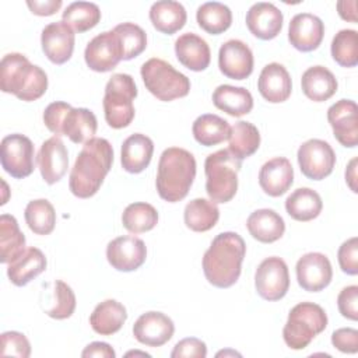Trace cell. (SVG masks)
Returning a JSON list of instances; mask_svg holds the SVG:
<instances>
[{"label": "cell", "instance_id": "cell-27", "mask_svg": "<svg viewBox=\"0 0 358 358\" xmlns=\"http://www.w3.org/2000/svg\"><path fill=\"white\" fill-rule=\"evenodd\" d=\"M46 257L41 249L28 248L21 256L8 263V280L17 287H24L43 273L46 270Z\"/></svg>", "mask_w": 358, "mask_h": 358}, {"label": "cell", "instance_id": "cell-21", "mask_svg": "<svg viewBox=\"0 0 358 358\" xmlns=\"http://www.w3.org/2000/svg\"><path fill=\"white\" fill-rule=\"evenodd\" d=\"M246 27L262 41L274 39L282 28V13L273 3H256L246 13Z\"/></svg>", "mask_w": 358, "mask_h": 358}, {"label": "cell", "instance_id": "cell-49", "mask_svg": "<svg viewBox=\"0 0 358 358\" xmlns=\"http://www.w3.org/2000/svg\"><path fill=\"white\" fill-rule=\"evenodd\" d=\"M331 344L344 354H355L358 351V330L352 327L334 330L331 334Z\"/></svg>", "mask_w": 358, "mask_h": 358}, {"label": "cell", "instance_id": "cell-39", "mask_svg": "<svg viewBox=\"0 0 358 358\" xmlns=\"http://www.w3.org/2000/svg\"><path fill=\"white\" fill-rule=\"evenodd\" d=\"M99 7L90 1H74L69 4L62 14V21L78 34L92 29L99 22Z\"/></svg>", "mask_w": 358, "mask_h": 358}, {"label": "cell", "instance_id": "cell-35", "mask_svg": "<svg viewBox=\"0 0 358 358\" xmlns=\"http://www.w3.org/2000/svg\"><path fill=\"white\" fill-rule=\"evenodd\" d=\"M220 218L217 203L208 199H193L183 211V220L189 229L194 232H206L215 227Z\"/></svg>", "mask_w": 358, "mask_h": 358}, {"label": "cell", "instance_id": "cell-4", "mask_svg": "<svg viewBox=\"0 0 358 358\" xmlns=\"http://www.w3.org/2000/svg\"><path fill=\"white\" fill-rule=\"evenodd\" d=\"M0 88L21 101H36L48 90V76L22 53H7L0 63Z\"/></svg>", "mask_w": 358, "mask_h": 358}, {"label": "cell", "instance_id": "cell-31", "mask_svg": "<svg viewBox=\"0 0 358 358\" xmlns=\"http://www.w3.org/2000/svg\"><path fill=\"white\" fill-rule=\"evenodd\" d=\"M213 103L217 109L234 117H241L253 109V96L243 87L222 84L214 90Z\"/></svg>", "mask_w": 358, "mask_h": 358}, {"label": "cell", "instance_id": "cell-6", "mask_svg": "<svg viewBox=\"0 0 358 358\" xmlns=\"http://www.w3.org/2000/svg\"><path fill=\"white\" fill-rule=\"evenodd\" d=\"M326 327L327 315L324 309L313 302H301L289 310L282 329V338L291 350H303Z\"/></svg>", "mask_w": 358, "mask_h": 358}, {"label": "cell", "instance_id": "cell-43", "mask_svg": "<svg viewBox=\"0 0 358 358\" xmlns=\"http://www.w3.org/2000/svg\"><path fill=\"white\" fill-rule=\"evenodd\" d=\"M113 31L119 36L123 52V60H131L145 50L147 34L140 25L134 22H122L116 25Z\"/></svg>", "mask_w": 358, "mask_h": 358}, {"label": "cell", "instance_id": "cell-33", "mask_svg": "<svg viewBox=\"0 0 358 358\" xmlns=\"http://www.w3.org/2000/svg\"><path fill=\"white\" fill-rule=\"evenodd\" d=\"M323 208L322 197L317 192L309 187H299L294 190L285 200V210L288 215L301 222L315 220Z\"/></svg>", "mask_w": 358, "mask_h": 358}, {"label": "cell", "instance_id": "cell-18", "mask_svg": "<svg viewBox=\"0 0 358 358\" xmlns=\"http://www.w3.org/2000/svg\"><path fill=\"white\" fill-rule=\"evenodd\" d=\"M42 179L48 185L57 183L67 172L69 152L59 136H53L42 143L36 155Z\"/></svg>", "mask_w": 358, "mask_h": 358}, {"label": "cell", "instance_id": "cell-55", "mask_svg": "<svg viewBox=\"0 0 358 358\" xmlns=\"http://www.w3.org/2000/svg\"><path fill=\"white\" fill-rule=\"evenodd\" d=\"M130 355H143V357H150V354H147V352H140V351H129V352L126 354V357H130Z\"/></svg>", "mask_w": 358, "mask_h": 358}, {"label": "cell", "instance_id": "cell-52", "mask_svg": "<svg viewBox=\"0 0 358 358\" xmlns=\"http://www.w3.org/2000/svg\"><path fill=\"white\" fill-rule=\"evenodd\" d=\"M81 357L84 358H90V357H96V358H115L116 352L115 350L108 344V343H102V341H94L91 344H88L83 352Z\"/></svg>", "mask_w": 358, "mask_h": 358}, {"label": "cell", "instance_id": "cell-32", "mask_svg": "<svg viewBox=\"0 0 358 358\" xmlns=\"http://www.w3.org/2000/svg\"><path fill=\"white\" fill-rule=\"evenodd\" d=\"M150 20L157 31L172 35L185 27L187 14L179 1L161 0L151 6Z\"/></svg>", "mask_w": 358, "mask_h": 358}, {"label": "cell", "instance_id": "cell-44", "mask_svg": "<svg viewBox=\"0 0 358 358\" xmlns=\"http://www.w3.org/2000/svg\"><path fill=\"white\" fill-rule=\"evenodd\" d=\"M53 305L46 310V315L56 320H63L70 317L76 310V295L70 285L62 280L53 282Z\"/></svg>", "mask_w": 358, "mask_h": 358}, {"label": "cell", "instance_id": "cell-8", "mask_svg": "<svg viewBox=\"0 0 358 358\" xmlns=\"http://www.w3.org/2000/svg\"><path fill=\"white\" fill-rule=\"evenodd\" d=\"M140 74L145 88L159 101L183 98L190 91V80L162 59H148L143 63Z\"/></svg>", "mask_w": 358, "mask_h": 358}, {"label": "cell", "instance_id": "cell-41", "mask_svg": "<svg viewBox=\"0 0 358 358\" xmlns=\"http://www.w3.org/2000/svg\"><path fill=\"white\" fill-rule=\"evenodd\" d=\"M157 222L158 213L155 207L144 201L129 204L122 214V224L131 234H143L151 231Z\"/></svg>", "mask_w": 358, "mask_h": 358}, {"label": "cell", "instance_id": "cell-48", "mask_svg": "<svg viewBox=\"0 0 358 358\" xmlns=\"http://www.w3.org/2000/svg\"><path fill=\"white\" fill-rule=\"evenodd\" d=\"M337 306L343 317L350 320L358 319V287H344L337 296Z\"/></svg>", "mask_w": 358, "mask_h": 358}, {"label": "cell", "instance_id": "cell-14", "mask_svg": "<svg viewBox=\"0 0 358 358\" xmlns=\"http://www.w3.org/2000/svg\"><path fill=\"white\" fill-rule=\"evenodd\" d=\"M296 281L308 292L324 289L333 278V268L329 257L319 252H309L299 257L295 266Z\"/></svg>", "mask_w": 358, "mask_h": 358}, {"label": "cell", "instance_id": "cell-54", "mask_svg": "<svg viewBox=\"0 0 358 358\" xmlns=\"http://www.w3.org/2000/svg\"><path fill=\"white\" fill-rule=\"evenodd\" d=\"M357 162H358V159H357V157H354V158L348 162L347 169H345V182H347V185L350 186V189H351L354 193L358 192V190H357Z\"/></svg>", "mask_w": 358, "mask_h": 358}, {"label": "cell", "instance_id": "cell-20", "mask_svg": "<svg viewBox=\"0 0 358 358\" xmlns=\"http://www.w3.org/2000/svg\"><path fill=\"white\" fill-rule=\"evenodd\" d=\"M324 25L317 15L299 13L291 18L288 27V41L299 52H312L323 41Z\"/></svg>", "mask_w": 358, "mask_h": 358}, {"label": "cell", "instance_id": "cell-45", "mask_svg": "<svg viewBox=\"0 0 358 358\" xmlns=\"http://www.w3.org/2000/svg\"><path fill=\"white\" fill-rule=\"evenodd\" d=\"M0 354L3 357L28 358L31 355V344L28 338L20 331H4L1 334Z\"/></svg>", "mask_w": 358, "mask_h": 358}, {"label": "cell", "instance_id": "cell-13", "mask_svg": "<svg viewBox=\"0 0 358 358\" xmlns=\"http://www.w3.org/2000/svg\"><path fill=\"white\" fill-rule=\"evenodd\" d=\"M147 257V248L143 239L134 235H124L112 239L106 246V259L117 271H134L141 267Z\"/></svg>", "mask_w": 358, "mask_h": 358}, {"label": "cell", "instance_id": "cell-24", "mask_svg": "<svg viewBox=\"0 0 358 358\" xmlns=\"http://www.w3.org/2000/svg\"><path fill=\"white\" fill-rule=\"evenodd\" d=\"M175 53L179 63L192 71L206 70L211 60L208 43L193 32L182 34L175 41Z\"/></svg>", "mask_w": 358, "mask_h": 358}, {"label": "cell", "instance_id": "cell-25", "mask_svg": "<svg viewBox=\"0 0 358 358\" xmlns=\"http://www.w3.org/2000/svg\"><path fill=\"white\" fill-rule=\"evenodd\" d=\"M152 152L154 143L148 136L141 133L129 136L123 141L120 151V162L123 169L129 173L143 172L150 165Z\"/></svg>", "mask_w": 358, "mask_h": 358}, {"label": "cell", "instance_id": "cell-15", "mask_svg": "<svg viewBox=\"0 0 358 358\" xmlns=\"http://www.w3.org/2000/svg\"><path fill=\"white\" fill-rule=\"evenodd\" d=\"M327 120L333 129L336 140L354 148L358 144V108L351 99H340L327 109Z\"/></svg>", "mask_w": 358, "mask_h": 358}, {"label": "cell", "instance_id": "cell-9", "mask_svg": "<svg viewBox=\"0 0 358 358\" xmlns=\"http://www.w3.org/2000/svg\"><path fill=\"white\" fill-rule=\"evenodd\" d=\"M34 144L24 134H8L0 144V162L3 169L15 179H22L34 172Z\"/></svg>", "mask_w": 358, "mask_h": 358}, {"label": "cell", "instance_id": "cell-28", "mask_svg": "<svg viewBox=\"0 0 358 358\" xmlns=\"http://www.w3.org/2000/svg\"><path fill=\"white\" fill-rule=\"evenodd\" d=\"M301 87L306 98L313 102H323L337 92L338 83L329 69L323 66H312L303 71Z\"/></svg>", "mask_w": 358, "mask_h": 358}, {"label": "cell", "instance_id": "cell-36", "mask_svg": "<svg viewBox=\"0 0 358 358\" xmlns=\"http://www.w3.org/2000/svg\"><path fill=\"white\" fill-rule=\"evenodd\" d=\"M25 250V236L21 232L15 217L0 215V262L11 263Z\"/></svg>", "mask_w": 358, "mask_h": 358}, {"label": "cell", "instance_id": "cell-5", "mask_svg": "<svg viewBox=\"0 0 358 358\" xmlns=\"http://www.w3.org/2000/svg\"><path fill=\"white\" fill-rule=\"evenodd\" d=\"M242 161L229 150H220L207 155L204 162L206 192L214 203L231 201L238 190V173Z\"/></svg>", "mask_w": 358, "mask_h": 358}, {"label": "cell", "instance_id": "cell-29", "mask_svg": "<svg viewBox=\"0 0 358 358\" xmlns=\"http://www.w3.org/2000/svg\"><path fill=\"white\" fill-rule=\"evenodd\" d=\"M249 234L262 243H273L285 232V222L280 214L271 208L253 211L246 221Z\"/></svg>", "mask_w": 358, "mask_h": 358}, {"label": "cell", "instance_id": "cell-10", "mask_svg": "<svg viewBox=\"0 0 358 358\" xmlns=\"http://www.w3.org/2000/svg\"><path fill=\"white\" fill-rule=\"evenodd\" d=\"M298 164L303 176L312 180L327 178L336 165V152L331 145L320 138H310L298 148Z\"/></svg>", "mask_w": 358, "mask_h": 358}, {"label": "cell", "instance_id": "cell-7", "mask_svg": "<svg viewBox=\"0 0 358 358\" xmlns=\"http://www.w3.org/2000/svg\"><path fill=\"white\" fill-rule=\"evenodd\" d=\"M137 96V87L130 74H113L105 85L103 113L112 129L127 127L134 119L133 101Z\"/></svg>", "mask_w": 358, "mask_h": 358}, {"label": "cell", "instance_id": "cell-26", "mask_svg": "<svg viewBox=\"0 0 358 358\" xmlns=\"http://www.w3.org/2000/svg\"><path fill=\"white\" fill-rule=\"evenodd\" d=\"M98 123L94 112L87 108H70L62 120L60 136H67L76 144H85L94 138Z\"/></svg>", "mask_w": 358, "mask_h": 358}, {"label": "cell", "instance_id": "cell-22", "mask_svg": "<svg viewBox=\"0 0 358 358\" xmlns=\"http://www.w3.org/2000/svg\"><path fill=\"white\" fill-rule=\"evenodd\" d=\"M260 95L270 103H281L287 101L292 91L291 76L280 63H268L260 71L257 80Z\"/></svg>", "mask_w": 358, "mask_h": 358}, {"label": "cell", "instance_id": "cell-42", "mask_svg": "<svg viewBox=\"0 0 358 358\" xmlns=\"http://www.w3.org/2000/svg\"><path fill=\"white\" fill-rule=\"evenodd\" d=\"M331 57L341 67L358 64V34L355 29H341L331 41Z\"/></svg>", "mask_w": 358, "mask_h": 358}, {"label": "cell", "instance_id": "cell-40", "mask_svg": "<svg viewBox=\"0 0 358 358\" xmlns=\"http://www.w3.org/2000/svg\"><path fill=\"white\" fill-rule=\"evenodd\" d=\"M28 228L36 235H49L56 225V213L46 199H36L27 204L24 211Z\"/></svg>", "mask_w": 358, "mask_h": 358}, {"label": "cell", "instance_id": "cell-53", "mask_svg": "<svg viewBox=\"0 0 358 358\" xmlns=\"http://www.w3.org/2000/svg\"><path fill=\"white\" fill-rule=\"evenodd\" d=\"M337 13L344 21L357 22V1L355 0L337 1Z\"/></svg>", "mask_w": 358, "mask_h": 358}, {"label": "cell", "instance_id": "cell-38", "mask_svg": "<svg viewBox=\"0 0 358 358\" xmlns=\"http://www.w3.org/2000/svg\"><path fill=\"white\" fill-rule=\"evenodd\" d=\"M199 27L211 35L225 32L232 24V13L228 6L218 1L203 3L196 11Z\"/></svg>", "mask_w": 358, "mask_h": 358}, {"label": "cell", "instance_id": "cell-19", "mask_svg": "<svg viewBox=\"0 0 358 358\" xmlns=\"http://www.w3.org/2000/svg\"><path fill=\"white\" fill-rule=\"evenodd\" d=\"M74 31L63 21L48 24L41 34V45L45 56L55 64L70 60L74 50Z\"/></svg>", "mask_w": 358, "mask_h": 358}, {"label": "cell", "instance_id": "cell-3", "mask_svg": "<svg viewBox=\"0 0 358 358\" xmlns=\"http://www.w3.org/2000/svg\"><path fill=\"white\" fill-rule=\"evenodd\" d=\"M196 178V159L179 147L164 150L159 157L155 186L159 197L168 203L183 200Z\"/></svg>", "mask_w": 358, "mask_h": 358}, {"label": "cell", "instance_id": "cell-11", "mask_svg": "<svg viewBox=\"0 0 358 358\" xmlns=\"http://www.w3.org/2000/svg\"><path fill=\"white\" fill-rule=\"evenodd\" d=\"M255 287L266 301H278L289 288V273L287 263L277 256L264 259L256 268Z\"/></svg>", "mask_w": 358, "mask_h": 358}, {"label": "cell", "instance_id": "cell-2", "mask_svg": "<svg viewBox=\"0 0 358 358\" xmlns=\"http://www.w3.org/2000/svg\"><path fill=\"white\" fill-rule=\"evenodd\" d=\"M246 245L236 232L218 234L203 256V273L217 288L232 287L241 275Z\"/></svg>", "mask_w": 358, "mask_h": 358}, {"label": "cell", "instance_id": "cell-37", "mask_svg": "<svg viewBox=\"0 0 358 358\" xmlns=\"http://www.w3.org/2000/svg\"><path fill=\"white\" fill-rule=\"evenodd\" d=\"M228 140L229 152L242 161L257 151L260 145V133L253 123L239 120L231 127Z\"/></svg>", "mask_w": 358, "mask_h": 358}, {"label": "cell", "instance_id": "cell-17", "mask_svg": "<svg viewBox=\"0 0 358 358\" xmlns=\"http://www.w3.org/2000/svg\"><path fill=\"white\" fill-rule=\"evenodd\" d=\"M175 333V324L162 312L150 310L143 313L133 324L134 338L148 347H161L168 343Z\"/></svg>", "mask_w": 358, "mask_h": 358}, {"label": "cell", "instance_id": "cell-30", "mask_svg": "<svg viewBox=\"0 0 358 358\" xmlns=\"http://www.w3.org/2000/svg\"><path fill=\"white\" fill-rule=\"evenodd\" d=\"M127 319L126 308L116 299H105L95 306L90 316L92 330L101 336H112L122 329Z\"/></svg>", "mask_w": 358, "mask_h": 358}, {"label": "cell", "instance_id": "cell-34", "mask_svg": "<svg viewBox=\"0 0 358 358\" xmlns=\"http://www.w3.org/2000/svg\"><path fill=\"white\" fill-rule=\"evenodd\" d=\"M194 140L204 145L211 147L228 140L231 134L229 123L218 115L204 113L199 116L192 126Z\"/></svg>", "mask_w": 358, "mask_h": 358}, {"label": "cell", "instance_id": "cell-16", "mask_svg": "<svg viewBox=\"0 0 358 358\" xmlns=\"http://www.w3.org/2000/svg\"><path fill=\"white\" fill-rule=\"evenodd\" d=\"M218 67L228 78L245 80L253 71V53L245 42L229 39L220 48Z\"/></svg>", "mask_w": 358, "mask_h": 358}, {"label": "cell", "instance_id": "cell-50", "mask_svg": "<svg viewBox=\"0 0 358 358\" xmlns=\"http://www.w3.org/2000/svg\"><path fill=\"white\" fill-rule=\"evenodd\" d=\"M71 108V105L62 102V101H56L52 102L46 106L45 112H43V123L48 127V130H50L55 136L60 137V124H62V119L64 116V113Z\"/></svg>", "mask_w": 358, "mask_h": 358}, {"label": "cell", "instance_id": "cell-12", "mask_svg": "<svg viewBox=\"0 0 358 358\" xmlns=\"http://www.w3.org/2000/svg\"><path fill=\"white\" fill-rule=\"evenodd\" d=\"M84 59L87 66L94 71L106 73L113 70L123 60L117 34L112 29L94 36L84 50Z\"/></svg>", "mask_w": 358, "mask_h": 358}, {"label": "cell", "instance_id": "cell-23", "mask_svg": "<svg viewBox=\"0 0 358 358\" xmlns=\"http://www.w3.org/2000/svg\"><path fill=\"white\" fill-rule=\"evenodd\" d=\"M292 182L294 168L289 159L285 157L268 159L259 171V185L262 190L271 197H278L287 193Z\"/></svg>", "mask_w": 358, "mask_h": 358}, {"label": "cell", "instance_id": "cell-47", "mask_svg": "<svg viewBox=\"0 0 358 358\" xmlns=\"http://www.w3.org/2000/svg\"><path fill=\"white\" fill-rule=\"evenodd\" d=\"M206 343L196 337H187L178 341L171 352L172 358H206Z\"/></svg>", "mask_w": 358, "mask_h": 358}, {"label": "cell", "instance_id": "cell-46", "mask_svg": "<svg viewBox=\"0 0 358 358\" xmlns=\"http://www.w3.org/2000/svg\"><path fill=\"white\" fill-rule=\"evenodd\" d=\"M338 264L343 273L357 275L358 273V238L352 236L341 243L337 252Z\"/></svg>", "mask_w": 358, "mask_h": 358}, {"label": "cell", "instance_id": "cell-1", "mask_svg": "<svg viewBox=\"0 0 358 358\" xmlns=\"http://www.w3.org/2000/svg\"><path fill=\"white\" fill-rule=\"evenodd\" d=\"M113 148L106 138L94 137L80 151L70 171L69 187L78 199L92 197L112 168Z\"/></svg>", "mask_w": 358, "mask_h": 358}, {"label": "cell", "instance_id": "cell-51", "mask_svg": "<svg viewBox=\"0 0 358 358\" xmlns=\"http://www.w3.org/2000/svg\"><path fill=\"white\" fill-rule=\"evenodd\" d=\"M63 1L62 0H28L27 6L31 10L32 14L35 15H41V17H48V15H53L56 14L60 7H62Z\"/></svg>", "mask_w": 358, "mask_h": 358}]
</instances>
